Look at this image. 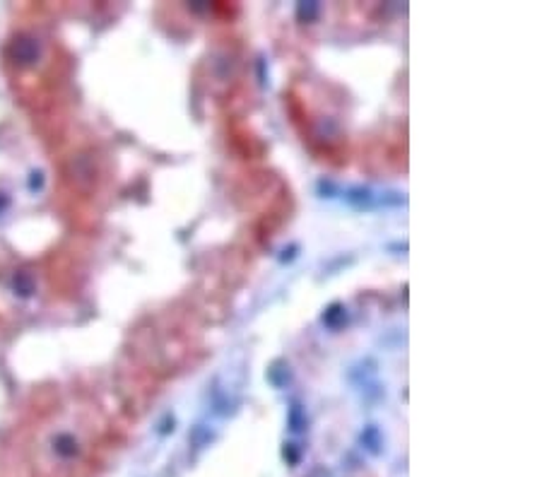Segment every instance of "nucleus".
<instances>
[{
  "instance_id": "nucleus-1",
  "label": "nucleus",
  "mask_w": 542,
  "mask_h": 477,
  "mask_svg": "<svg viewBox=\"0 0 542 477\" xmlns=\"http://www.w3.org/2000/svg\"><path fill=\"white\" fill-rule=\"evenodd\" d=\"M297 15H299V20H304V22L314 20L316 15H318V3H299Z\"/></svg>"
},
{
  "instance_id": "nucleus-2",
  "label": "nucleus",
  "mask_w": 542,
  "mask_h": 477,
  "mask_svg": "<svg viewBox=\"0 0 542 477\" xmlns=\"http://www.w3.org/2000/svg\"><path fill=\"white\" fill-rule=\"evenodd\" d=\"M342 318H345V308H342L340 304H333L328 311H325L323 321L328 325H337V321H342Z\"/></svg>"
}]
</instances>
